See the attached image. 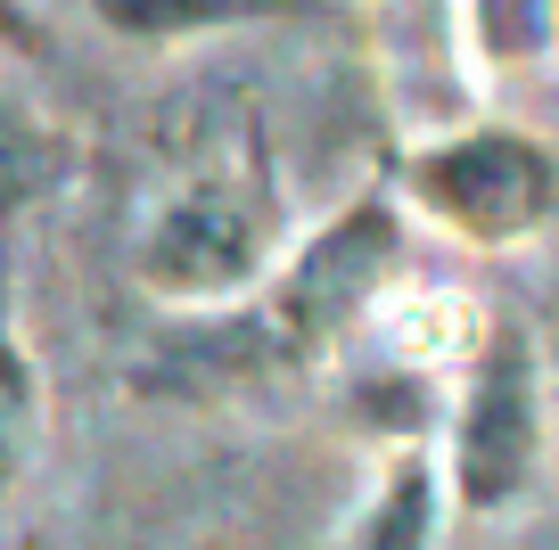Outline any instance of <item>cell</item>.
<instances>
[{"instance_id": "6da1fadb", "label": "cell", "mask_w": 559, "mask_h": 550, "mask_svg": "<svg viewBox=\"0 0 559 550\" xmlns=\"http://www.w3.org/2000/svg\"><path fill=\"white\" fill-rule=\"evenodd\" d=\"M403 255V214L386 190H354L297 255L263 279V304L247 312L272 361H313L346 337L354 321L370 312V296L386 288Z\"/></svg>"}, {"instance_id": "7a4b0ae2", "label": "cell", "mask_w": 559, "mask_h": 550, "mask_svg": "<svg viewBox=\"0 0 559 550\" xmlns=\"http://www.w3.org/2000/svg\"><path fill=\"white\" fill-rule=\"evenodd\" d=\"M403 190L469 247H519L559 223V156L519 123H469L403 165Z\"/></svg>"}, {"instance_id": "3957f363", "label": "cell", "mask_w": 559, "mask_h": 550, "mask_svg": "<svg viewBox=\"0 0 559 550\" xmlns=\"http://www.w3.org/2000/svg\"><path fill=\"white\" fill-rule=\"evenodd\" d=\"M272 255V181L263 165H206L190 172L140 230V279L181 304H214Z\"/></svg>"}, {"instance_id": "277c9868", "label": "cell", "mask_w": 559, "mask_h": 550, "mask_svg": "<svg viewBox=\"0 0 559 550\" xmlns=\"http://www.w3.org/2000/svg\"><path fill=\"white\" fill-rule=\"evenodd\" d=\"M543 468V370L526 321H493L461 379V419H453V501L469 517L519 510Z\"/></svg>"}, {"instance_id": "5b68a950", "label": "cell", "mask_w": 559, "mask_h": 550, "mask_svg": "<svg viewBox=\"0 0 559 550\" xmlns=\"http://www.w3.org/2000/svg\"><path fill=\"white\" fill-rule=\"evenodd\" d=\"M67 172H74V140L58 132L50 116H34L25 99L0 91V230L17 223L25 206L58 198V190H67Z\"/></svg>"}, {"instance_id": "8992f818", "label": "cell", "mask_w": 559, "mask_h": 550, "mask_svg": "<svg viewBox=\"0 0 559 550\" xmlns=\"http://www.w3.org/2000/svg\"><path fill=\"white\" fill-rule=\"evenodd\" d=\"M41 444V370L17 337V288H9V263H0V493L25 477Z\"/></svg>"}, {"instance_id": "52a82bcc", "label": "cell", "mask_w": 559, "mask_h": 550, "mask_svg": "<svg viewBox=\"0 0 559 550\" xmlns=\"http://www.w3.org/2000/svg\"><path fill=\"white\" fill-rule=\"evenodd\" d=\"M437 510H444L437 461H428V452H403V461L386 468L379 501L362 510V526H354V550H428L437 542Z\"/></svg>"}, {"instance_id": "ba28073f", "label": "cell", "mask_w": 559, "mask_h": 550, "mask_svg": "<svg viewBox=\"0 0 559 550\" xmlns=\"http://www.w3.org/2000/svg\"><path fill=\"white\" fill-rule=\"evenodd\" d=\"M91 9L123 41H198V34H223V25H247V17H280L288 0H91Z\"/></svg>"}, {"instance_id": "9c48e42d", "label": "cell", "mask_w": 559, "mask_h": 550, "mask_svg": "<svg viewBox=\"0 0 559 550\" xmlns=\"http://www.w3.org/2000/svg\"><path fill=\"white\" fill-rule=\"evenodd\" d=\"M486 17H477V34H486V58H535L559 41V0H477Z\"/></svg>"}, {"instance_id": "30bf717a", "label": "cell", "mask_w": 559, "mask_h": 550, "mask_svg": "<svg viewBox=\"0 0 559 550\" xmlns=\"http://www.w3.org/2000/svg\"><path fill=\"white\" fill-rule=\"evenodd\" d=\"M0 50H17V58H41V25L25 17V0H0Z\"/></svg>"}]
</instances>
